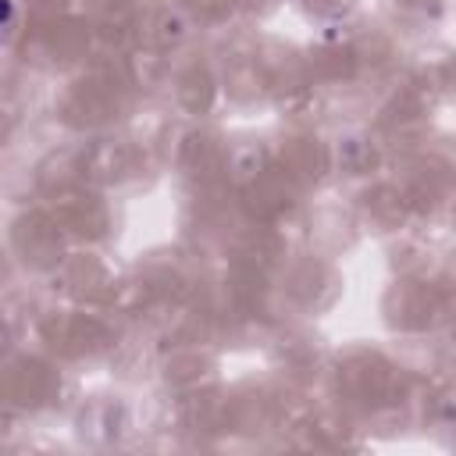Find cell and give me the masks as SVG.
Listing matches in <instances>:
<instances>
[{"label":"cell","mask_w":456,"mask_h":456,"mask_svg":"<svg viewBox=\"0 0 456 456\" xmlns=\"http://www.w3.org/2000/svg\"><path fill=\"white\" fill-rule=\"evenodd\" d=\"M11 32H14V4L11 0H0V50L7 46Z\"/></svg>","instance_id":"cell-1"}]
</instances>
